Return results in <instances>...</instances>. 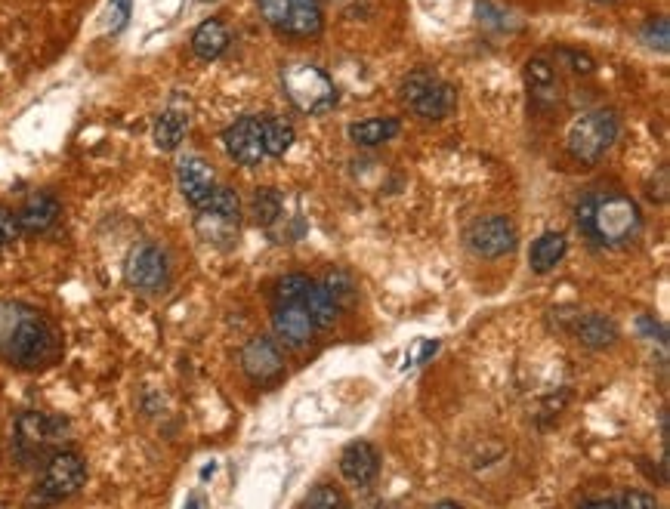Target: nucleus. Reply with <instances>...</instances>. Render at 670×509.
Segmentation results:
<instances>
[{
	"instance_id": "1",
	"label": "nucleus",
	"mask_w": 670,
	"mask_h": 509,
	"mask_svg": "<svg viewBox=\"0 0 670 509\" xmlns=\"http://www.w3.org/2000/svg\"><path fill=\"white\" fill-rule=\"evenodd\" d=\"M578 232L599 247H624L643 232L640 204L621 192H590L575 207Z\"/></svg>"
},
{
	"instance_id": "2",
	"label": "nucleus",
	"mask_w": 670,
	"mask_h": 509,
	"mask_svg": "<svg viewBox=\"0 0 670 509\" xmlns=\"http://www.w3.org/2000/svg\"><path fill=\"white\" fill-rule=\"evenodd\" d=\"M56 352L53 327L41 318V312L25 309L19 303L0 306V355L22 371H34L47 365Z\"/></svg>"
},
{
	"instance_id": "3",
	"label": "nucleus",
	"mask_w": 670,
	"mask_h": 509,
	"mask_svg": "<svg viewBox=\"0 0 670 509\" xmlns=\"http://www.w3.org/2000/svg\"><path fill=\"white\" fill-rule=\"evenodd\" d=\"M281 84H285L294 108L303 115H325L337 105L334 81L312 62H288L281 68Z\"/></svg>"
},
{
	"instance_id": "4",
	"label": "nucleus",
	"mask_w": 670,
	"mask_h": 509,
	"mask_svg": "<svg viewBox=\"0 0 670 509\" xmlns=\"http://www.w3.org/2000/svg\"><path fill=\"white\" fill-rule=\"evenodd\" d=\"M618 130H621V124L612 108H593V112H584L569 124L566 149L575 161L596 164L615 145Z\"/></svg>"
},
{
	"instance_id": "5",
	"label": "nucleus",
	"mask_w": 670,
	"mask_h": 509,
	"mask_svg": "<svg viewBox=\"0 0 670 509\" xmlns=\"http://www.w3.org/2000/svg\"><path fill=\"white\" fill-rule=\"evenodd\" d=\"M399 93H402V102L423 121H442L457 105V90L427 68L411 71V75L402 81Z\"/></svg>"
},
{
	"instance_id": "6",
	"label": "nucleus",
	"mask_w": 670,
	"mask_h": 509,
	"mask_svg": "<svg viewBox=\"0 0 670 509\" xmlns=\"http://www.w3.org/2000/svg\"><path fill=\"white\" fill-rule=\"evenodd\" d=\"M263 19L285 38H315L322 31L319 0H257Z\"/></svg>"
},
{
	"instance_id": "7",
	"label": "nucleus",
	"mask_w": 670,
	"mask_h": 509,
	"mask_svg": "<svg viewBox=\"0 0 670 509\" xmlns=\"http://www.w3.org/2000/svg\"><path fill=\"white\" fill-rule=\"evenodd\" d=\"M87 482V463L81 454L75 451H56L47 457L44 472H41V485L38 491L47 500H65L84 488Z\"/></svg>"
},
{
	"instance_id": "8",
	"label": "nucleus",
	"mask_w": 670,
	"mask_h": 509,
	"mask_svg": "<svg viewBox=\"0 0 670 509\" xmlns=\"http://www.w3.org/2000/svg\"><path fill=\"white\" fill-rule=\"evenodd\" d=\"M124 278L130 287L143 290V294H158L170 281V263L167 253L158 244H136L127 257Z\"/></svg>"
},
{
	"instance_id": "9",
	"label": "nucleus",
	"mask_w": 670,
	"mask_h": 509,
	"mask_svg": "<svg viewBox=\"0 0 670 509\" xmlns=\"http://www.w3.org/2000/svg\"><path fill=\"white\" fill-rule=\"evenodd\" d=\"M68 429L65 420L41 414V411H25L16 420V448L22 457H41L47 454Z\"/></svg>"
},
{
	"instance_id": "10",
	"label": "nucleus",
	"mask_w": 670,
	"mask_h": 509,
	"mask_svg": "<svg viewBox=\"0 0 670 509\" xmlns=\"http://www.w3.org/2000/svg\"><path fill=\"white\" fill-rule=\"evenodd\" d=\"M467 241L479 257L498 260V257H507V253L516 250V226L507 220V216H485V220L473 223Z\"/></svg>"
},
{
	"instance_id": "11",
	"label": "nucleus",
	"mask_w": 670,
	"mask_h": 509,
	"mask_svg": "<svg viewBox=\"0 0 670 509\" xmlns=\"http://www.w3.org/2000/svg\"><path fill=\"white\" fill-rule=\"evenodd\" d=\"M226 152L232 161L244 164V167H257L266 158L263 149V118H238L226 133Z\"/></svg>"
},
{
	"instance_id": "12",
	"label": "nucleus",
	"mask_w": 670,
	"mask_h": 509,
	"mask_svg": "<svg viewBox=\"0 0 670 509\" xmlns=\"http://www.w3.org/2000/svg\"><path fill=\"white\" fill-rule=\"evenodd\" d=\"M272 331L275 340L285 343L288 349H303L312 343L315 324L300 303H278V309L272 312Z\"/></svg>"
},
{
	"instance_id": "13",
	"label": "nucleus",
	"mask_w": 670,
	"mask_h": 509,
	"mask_svg": "<svg viewBox=\"0 0 670 509\" xmlns=\"http://www.w3.org/2000/svg\"><path fill=\"white\" fill-rule=\"evenodd\" d=\"M241 368L244 374H248L251 380L257 383H269L281 374V368H285V358H281V349L275 340L269 337H254L248 346L241 349Z\"/></svg>"
},
{
	"instance_id": "14",
	"label": "nucleus",
	"mask_w": 670,
	"mask_h": 509,
	"mask_svg": "<svg viewBox=\"0 0 670 509\" xmlns=\"http://www.w3.org/2000/svg\"><path fill=\"white\" fill-rule=\"evenodd\" d=\"M176 183H180L183 198H186L192 207H198L210 192H214V186H217V173H214V167H210L204 158H198V155H186V158L180 161V167H176Z\"/></svg>"
},
{
	"instance_id": "15",
	"label": "nucleus",
	"mask_w": 670,
	"mask_h": 509,
	"mask_svg": "<svg viewBox=\"0 0 670 509\" xmlns=\"http://www.w3.org/2000/svg\"><path fill=\"white\" fill-rule=\"evenodd\" d=\"M525 87H528V99L538 108H550L559 102V78L547 56H532L525 62Z\"/></svg>"
},
{
	"instance_id": "16",
	"label": "nucleus",
	"mask_w": 670,
	"mask_h": 509,
	"mask_svg": "<svg viewBox=\"0 0 670 509\" xmlns=\"http://www.w3.org/2000/svg\"><path fill=\"white\" fill-rule=\"evenodd\" d=\"M59 213H62V204H59L56 195H50V192H34V195L22 204V210L16 213V220H19V229H22V232H28V235H41V232H47V229L56 226Z\"/></svg>"
},
{
	"instance_id": "17",
	"label": "nucleus",
	"mask_w": 670,
	"mask_h": 509,
	"mask_svg": "<svg viewBox=\"0 0 670 509\" xmlns=\"http://www.w3.org/2000/svg\"><path fill=\"white\" fill-rule=\"evenodd\" d=\"M340 472H343L346 482L359 485V488L371 485L377 479V472H380V457H377L374 445H368V442L346 445V451L340 454Z\"/></svg>"
},
{
	"instance_id": "18",
	"label": "nucleus",
	"mask_w": 670,
	"mask_h": 509,
	"mask_svg": "<svg viewBox=\"0 0 670 509\" xmlns=\"http://www.w3.org/2000/svg\"><path fill=\"white\" fill-rule=\"evenodd\" d=\"M229 44H232V34H229L226 22H220V19H204L192 34V53L201 62L220 59L229 50Z\"/></svg>"
},
{
	"instance_id": "19",
	"label": "nucleus",
	"mask_w": 670,
	"mask_h": 509,
	"mask_svg": "<svg viewBox=\"0 0 670 509\" xmlns=\"http://www.w3.org/2000/svg\"><path fill=\"white\" fill-rule=\"evenodd\" d=\"M575 337L587 349H612L618 343V327L606 315H584L575 321Z\"/></svg>"
},
{
	"instance_id": "20",
	"label": "nucleus",
	"mask_w": 670,
	"mask_h": 509,
	"mask_svg": "<svg viewBox=\"0 0 670 509\" xmlns=\"http://www.w3.org/2000/svg\"><path fill=\"white\" fill-rule=\"evenodd\" d=\"M566 250H569L566 235H562V232H544V235L532 244V253H528V263H532V272H538V275L553 272V269L562 263V257H566Z\"/></svg>"
},
{
	"instance_id": "21",
	"label": "nucleus",
	"mask_w": 670,
	"mask_h": 509,
	"mask_svg": "<svg viewBox=\"0 0 670 509\" xmlns=\"http://www.w3.org/2000/svg\"><path fill=\"white\" fill-rule=\"evenodd\" d=\"M300 303L309 312L315 327H331L337 321V315H340V303L331 297V290L325 284H309L306 297Z\"/></svg>"
},
{
	"instance_id": "22",
	"label": "nucleus",
	"mask_w": 670,
	"mask_h": 509,
	"mask_svg": "<svg viewBox=\"0 0 670 509\" xmlns=\"http://www.w3.org/2000/svg\"><path fill=\"white\" fill-rule=\"evenodd\" d=\"M399 130H402V124L396 118H368V121H359V124H349V139L356 145L371 149V145H383L393 136H399Z\"/></svg>"
},
{
	"instance_id": "23",
	"label": "nucleus",
	"mask_w": 670,
	"mask_h": 509,
	"mask_svg": "<svg viewBox=\"0 0 670 509\" xmlns=\"http://www.w3.org/2000/svg\"><path fill=\"white\" fill-rule=\"evenodd\" d=\"M195 210H198V213H207V216H217V220H223V223L238 226L241 201H238V192H235V189H229V186H214V192H210Z\"/></svg>"
},
{
	"instance_id": "24",
	"label": "nucleus",
	"mask_w": 670,
	"mask_h": 509,
	"mask_svg": "<svg viewBox=\"0 0 670 509\" xmlns=\"http://www.w3.org/2000/svg\"><path fill=\"white\" fill-rule=\"evenodd\" d=\"M186 130H189V118L183 112H176V108H167V112H161L155 121V145L161 152L180 149V142L186 139Z\"/></svg>"
},
{
	"instance_id": "25",
	"label": "nucleus",
	"mask_w": 670,
	"mask_h": 509,
	"mask_svg": "<svg viewBox=\"0 0 670 509\" xmlns=\"http://www.w3.org/2000/svg\"><path fill=\"white\" fill-rule=\"evenodd\" d=\"M294 145V127L281 118H263V149L266 158H285Z\"/></svg>"
},
{
	"instance_id": "26",
	"label": "nucleus",
	"mask_w": 670,
	"mask_h": 509,
	"mask_svg": "<svg viewBox=\"0 0 670 509\" xmlns=\"http://www.w3.org/2000/svg\"><path fill=\"white\" fill-rule=\"evenodd\" d=\"M584 506H624V509H652L658 506V500L652 494H637V491H627V494H612V497H590L584 500Z\"/></svg>"
},
{
	"instance_id": "27",
	"label": "nucleus",
	"mask_w": 670,
	"mask_h": 509,
	"mask_svg": "<svg viewBox=\"0 0 670 509\" xmlns=\"http://www.w3.org/2000/svg\"><path fill=\"white\" fill-rule=\"evenodd\" d=\"M309 284L312 281L306 275H300V272H291L285 278H278V284H275V300L278 303H300L306 297Z\"/></svg>"
},
{
	"instance_id": "28",
	"label": "nucleus",
	"mask_w": 670,
	"mask_h": 509,
	"mask_svg": "<svg viewBox=\"0 0 670 509\" xmlns=\"http://www.w3.org/2000/svg\"><path fill=\"white\" fill-rule=\"evenodd\" d=\"M278 213H281L278 192L275 189H257V195H254V220L260 226H272L278 220Z\"/></svg>"
},
{
	"instance_id": "29",
	"label": "nucleus",
	"mask_w": 670,
	"mask_h": 509,
	"mask_svg": "<svg viewBox=\"0 0 670 509\" xmlns=\"http://www.w3.org/2000/svg\"><path fill=\"white\" fill-rule=\"evenodd\" d=\"M322 284L331 290V297H334L340 306H346V303L356 300V281H352L346 272H334V275H328Z\"/></svg>"
},
{
	"instance_id": "30",
	"label": "nucleus",
	"mask_w": 670,
	"mask_h": 509,
	"mask_svg": "<svg viewBox=\"0 0 670 509\" xmlns=\"http://www.w3.org/2000/svg\"><path fill=\"white\" fill-rule=\"evenodd\" d=\"M556 59L566 62V65L575 71V75H593V68H596L593 56H587V53H581V50H572V47H559V50H556Z\"/></svg>"
},
{
	"instance_id": "31",
	"label": "nucleus",
	"mask_w": 670,
	"mask_h": 509,
	"mask_svg": "<svg viewBox=\"0 0 670 509\" xmlns=\"http://www.w3.org/2000/svg\"><path fill=\"white\" fill-rule=\"evenodd\" d=\"M670 25H667V19L661 16V19H652L646 28H643V41L652 47V50H661V53H667V44H670Z\"/></svg>"
},
{
	"instance_id": "32",
	"label": "nucleus",
	"mask_w": 670,
	"mask_h": 509,
	"mask_svg": "<svg viewBox=\"0 0 670 509\" xmlns=\"http://www.w3.org/2000/svg\"><path fill=\"white\" fill-rule=\"evenodd\" d=\"M130 22V0H109V13H105V28L109 34H121Z\"/></svg>"
},
{
	"instance_id": "33",
	"label": "nucleus",
	"mask_w": 670,
	"mask_h": 509,
	"mask_svg": "<svg viewBox=\"0 0 670 509\" xmlns=\"http://www.w3.org/2000/svg\"><path fill=\"white\" fill-rule=\"evenodd\" d=\"M19 235H22V229H19L16 213H13L10 207L0 204V247H10V244H16V241H19Z\"/></svg>"
},
{
	"instance_id": "34",
	"label": "nucleus",
	"mask_w": 670,
	"mask_h": 509,
	"mask_svg": "<svg viewBox=\"0 0 670 509\" xmlns=\"http://www.w3.org/2000/svg\"><path fill=\"white\" fill-rule=\"evenodd\" d=\"M303 506H346V500H343V494H340L337 488H331V485H319V488H315V491L303 500Z\"/></svg>"
},
{
	"instance_id": "35",
	"label": "nucleus",
	"mask_w": 670,
	"mask_h": 509,
	"mask_svg": "<svg viewBox=\"0 0 670 509\" xmlns=\"http://www.w3.org/2000/svg\"><path fill=\"white\" fill-rule=\"evenodd\" d=\"M593 4H615V0H593Z\"/></svg>"
},
{
	"instance_id": "36",
	"label": "nucleus",
	"mask_w": 670,
	"mask_h": 509,
	"mask_svg": "<svg viewBox=\"0 0 670 509\" xmlns=\"http://www.w3.org/2000/svg\"><path fill=\"white\" fill-rule=\"evenodd\" d=\"M198 4H214V0H198Z\"/></svg>"
}]
</instances>
